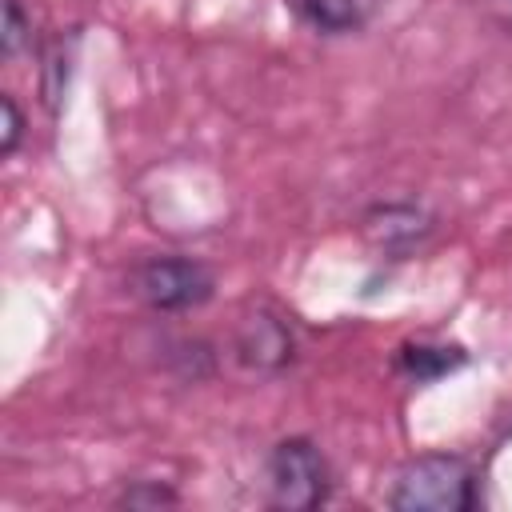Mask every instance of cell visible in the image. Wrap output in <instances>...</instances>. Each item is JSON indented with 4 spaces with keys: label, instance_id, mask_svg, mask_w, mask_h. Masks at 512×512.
I'll use <instances>...</instances> for the list:
<instances>
[{
    "label": "cell",
    "instance_id": "obj_1",
    "mask_svg": "<svg viewBox=\"0 0 512 512\" xmlns=\"http://www.w3.org/2000/svg\"><path fill=\"white\" fill-rule=\"evenodd\" d=\"M480 500V468L460 452L408 456L384 492L392 512H476Z\"/></svg>",
    "mask_w": 512,
    "mask_h": 512
},
{
    "label": "cell",
    "instance_id": "obj_13",
    "mask_svg": "<svg viewBox=\"0 0 512 512\" xmlns=\"http://www.w3.org/2000/svg\"><path fill=\"white\" fill-rule=\"evenodd\" d=\"M468 4L476 8V16L484 24H492L504 36H512V0H468Z\"/></svg>",
    "mask_w": 512,
    "mask_h": 512
},
{
    "label": "cell",
    "instance_id": "obj_2",
    "mask_svg": "<svg viewBox=\"0 0 512 512\" xmlns=\"http://www.w3.org/2000/svg\"><path fill=\"white\" fill-rule=\"evenodd\" d=\"M336 472L312 436H280L264 456V492L280 512H312L332 500Z\"/></svg>",
    "mask_w": 512,
    "mask_h": 512
},
{
    "label": "cell",
    "instance_id": "obj_7",
    "mask_svg": "<svg viewBox=\"0 0 512 512\" xmlns=\"http://www.w3.org/2000/svg\"><path fill=\"white\" fill-rule=\"evenodd\" d=\"M464 364H468V352L460 344H444V340H408L396 348V360H392V368L408 384H436Z\"/></svg>",
    "mask_w": 512,
    "mask_h": 512
},
{
    "label": "cell",
    "instance_id": "obj_12",
    "mask_svg": "<svg viewBox=\"0 0 512 512\" xmlns=\"http://www.w3.org/2000/svg\"><path fill=\"white\" fill-rule=\"evenodd\" d=\"M0 116H4V124H0V156L12 160L20 152V144H24V112H20L12 92H0Z\"/></svg>",
    "mask_w": 512,
    "mask_h": 512
},
{
    "label": "cell",
    "instance_id": "obj_3",
    "mask_svg": "<svg viewBox=\"0 0 512 512\" xmlns=\"http://www.w3.org/2000/svg\"><path fill=\"white\" fill-rule=\"evenodd\" d=\"M132 300H140L156 316L196 312L216 296V272L184 252H156L128 268L124 276Z\"/></svg>",
    "mask_w": 512,
    "mask_h": 512
},
{
    "label": "cell",
    "instance_id": "obj_4",
    "mask_svg": "<svg viewBox=\"0 0 512 512\" xmlns=\"http://www.w3.org/2000/svg\"><path fill=\"white\" fill-rule=\"evenodd\" d=\"M228 352L240 372L264 380V376H280L284 368H292L296 336H292V324L284 320V312H276L272 304H248L232 324Z\"/></svg>",
    "mask_w": 512,
    "mask_h": 512
},
{
    "label": "cell",
    "instance_id": "obj_6",
    "mask_svg": "<svg viewBox=\"0 0 512 512\" xmlns=\"http://www.w3.org/2000/svg\"><path fill=\"white\" fill-rule=\"evenodd\" d=\"M284 8L316 36H352L372 24L380 0H284Z\"/></svg>",
    "mask_w": 512,
    "mask_h": 512
},
{
    "label": "cell",
    "instance_id": "obj_11",
    "mask_svg": "<svg viewBox=\"0 0 512 512\" xmlns=\"http://www.w3.org/2000/svg\"><path fill=\"white\" fill-rule=\"evenodd\" d=\"M72 36V32H68ZM68 36H56L52 48L44 52V64H40V88H44V104L56 112L60 96H64V84H68V68H72V52H64V40Z\"/></svg>",
    "mask_w": 512,
    "mask_h": 512
},
{
    "label": "cell",
    "instance_id": "obj_5",
    "mask_svg": "<svg viewBox=\"0 0 512 512\" xmlns=\"http://www.w3.org/2000/svg\"><path fill=\"white\" fill-rule=\"evenodd\" d=\"M436 232V212L420 200H380L360 216V236L388 260L420 252Z\"/></svg>",
    "mask_w": 512,
    "mask_h": 512
},
{
    "label": "cell",
    "instance_id": "obj_8",
    "mask_svg": "<svg viewBox=\"0 0 512 512\" xmlns=\"http://www.w3.org/2000/svg\"><path fill=\"white\" fill-rule=\"evenodd\" d=\"M168 368L180 376V380H208L216 372V352L208 340L200 336H180L168 344Z\"/></svg>",
    "mask_w": 512,
    "mask_h": 512
},
{
    "label": "cell",
    "instance_id": "obj_9",
    "mask_svg": "<svg viewBox=\"0 0 512 512\" xmlns=\"http://www.w3.org/2000/svg\"><path fill=\"white\" fill-rule=\"evenodd\" d=\"M36 48V32H32V16L20 0H4V24H0V56L12 64L24 52Z\"/></svg>",
    "mask_w": 512,
    "mask_h": 512
},
{
    "label": "cell",
    "instance_id": "obj_10",
    "mask_svg": "<svg viewBox=\"0 0 512 512\" xmlns=\"http://www.w3.org/2000/svg\"><path fill=\"white\" fill-rule=\"evenodd\" d=\"M116 508H176L180 504V492L164 480H148V476H136L128 480L116 496H112Z\"/></svg>",
    "mask_w": 512,
    "mask_h": 512
}]
</instances>
